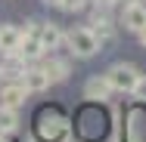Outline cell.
<instances>
[{
	"instance_id": "d6986e66",
	"label": "cell",
	"mask_w": 146,
	"mask_h": 142,
	"mask_svg": "<svg viewBox=\"0 0 146 142\" xmlns=\"http://www.w3.org/2000/svg\"><path fill=\"white\" fill-rule=\"evenodd\" d=\"M44 3H47V6H59V0H44Z\"/></svg>"
},
{
	"instance_id": "8fae6325",
	"label": "cell",
	"mask_w": 146,
	"mask_h": 142,
	"mask_svg": "<svg viewBox=\"0 0 146 142\" xmlns=\"http://www.w3.org/2000/svg\"><path fill=\"white\" fill-rule=\"evenodd\" d=\"M25 99H28V90L22 84H9V86H3V93H0V105L3 108H22L25 105Z\"/></svg>"
},
{
	"instance_id": "e0dca14e",
	"label": "cell",
	"mask_w": 146,
	"mask_h": 142,
	"mask_svg": "<svg viewBox=\"0 0 146 142\" xmlns=\"http://www.w3.org/2000/svg\"><path fill=\"white\" fill-rule=\"evenodd\" d=\"M93 3H96V6H106V9H109V6H115L118 0H93Z\"/></svg>"
},
{
	"instance_id": "4fadbf2b",
	"label": "cell",
	"mask_w": 146,
	"mask_h": 142,
	"mask_svg": "<svg viewBox=\"0 0 146 142\" xmlns=\"http://www.w3.org/2000/svg\"><path fill=\"white\" fill-rule=\"evenodd\" d=\"M16 127H19L16 108H3V105H0V133H13Z\"/></svg>"
},
{
	"instance_id": "8992f818",
	"label": "cell",
	"mask_w": 146,
	"mask_h": 142,
	"mask_svg": "<svg viewBox=\"0 0 146 142\" xmlns=\"http://www.w3.org/2000/svg\"><path fill=\"white\" fill-rule=\"evenodd\" d=\"M28 65L31 62H25L19 53H9V56H3V62H0V77H6V80H22V74H25Z\"/></svg>"
},
{
	"instance_id": "52a82bcc",
	"label": "cell",
	"mask_w": 146,
	"mask_h": 142,
	"mask_svg": "<svg viewBox=\"0 0 146 142\" xmlns=\"http://www.w3.org/2000/svg\"><path fill=\"white\" fill-rule=\"evenodd\" d=\"M22 28H16V25H0V53L3 56H9V53H19V46H22Z\"/></svg>"
},
{
	"instance_id": "ac0fdd59",
	"label": "cell",
	"mask_w": 146,
	"mask_h": 142,
	"mask_svg": "<svg viewBox=\"0 0 146 142\" xmlns=\"http://www.w3.org/2000/svg\"><path fill=\"white\" fill-rule=\"evenodd\" d=\"M137 37H140V43H143V46H146V28L140 31V34H137Z\"/></svg>"
},
{
	"instance_id": "2e32d148",
	"label": "cell",
	"mask_w": 146,
	"mask_h": 142,
	"mask_svg": "<svg viewBox=\"0 0 146 142\" xmlns=\"http://www.w3.org/2000/svg\"><path fill=\"white\" fill-rule=\"evenodd\" d=\"M131 93H134V99H137V102H146V77H143V74L137 77V84H134Z\"/></svg>"
},
{
	"instance_id": "3957f363",
	"label": "cell",
	"mask_w": 146,
	"mask_h": 142,
	"mask_svg": "<svg viewBox=\"0 0 146 142\" xmlns=\"http://www.w3.org/2000/svg\"><path fill=\"white\" fill-rule=\"evenodd\" d=\"M37 133L44 136L47 142H65L68 139V124H65V117H59L56 111L53 114H40V120H37Z\"/></svg>"
},
{
	"instance_id": "9c48e42d",
	"label": "cell",
	"mask_w": 146,
	"mask_h": 142,
	"mask_svg": "<svg viewBox=\"0 0 146 142\" xmlns=\"http://www.w3.org/2000/svg\"><path fill=\"white\" fill-rule=\"evenodd\" d=\"M37 40L44 43V50H56L59 43H62V31H59V25H53V22H37Z\"/></svg>"
},
{
	"instance_id": "7a4b0ae2",
	"label": "cell",
	"mask_w": 146,
	"mask_h": 142,
	"mask_svg": "<svg viewBox=\"0 0 146 142\" xmlns=\"http://www.w3.org/2000/svg\"><path fill=\"white\" fill-rule=\"evenodd\" d=\"M137 77H140V71H137L134 65H124V62H118V65H112V68L106 71L109 86H112V90H118V93H131V90H134V84H137Z\"/></svg>"
},
{
	"instance_id": "6da1fadb",
	"label": "cell",
	"mask_w": 146,
	"mask_h": 142,
	"mask_svg": "<svg viewBox=\"0 0 146 142\" xmlns=\"http://www.w3.org/2000/svg\"><path fill=\"white\" fill-rule=\"evenodd\" d=\"M62 43L75 53L78 59H90L100 53V40H96V34H93V28H72L65 37H62Z\"/></svg>"
},
{
	"instance_id": "277c9868",
	"label": "cell",
	"mask_w": 146,
	"mask_h": 142,
	"mask_svg": "<svg viewBox=\"0 0 146 142\" xmlns=\"http://www.w3.org/2000/svg\"><path fill=\"white\" fill-rule=\"evenodd\" d=\"M121 25L131 31V34H140V31L146 28V6L137 3V0H131V3L124 6V12H121Z\"/></svg>"
},
{
	"instance_id": "5b68a950",
	"label": "cell",
	"mask_w": 146,
	"mask_h": 142,
	"mask_svg": "<svg viewBox=\"0 0 146 142\" xmlns=\"http://www.w3.org/2000/svg\"><path fill=\"white\" fill-rule=\"evenodd\" d=\"M40 71L50 77V84H62V80H68V74H72L68 62H65V59H56V56H40Z\"/></svg>"
},
{
	"instance_id": "30bf717a",
	"label": "cell",
	"mask_w": 146,
	"mask_h": 142,
	"mask_svg": "<svg viewBox=\"0 0 146 142\" xmlns=\"http://www.w3.org/2000/svg\"><path fill=\"white\" fill-rule=\"evenodd\" d=\"M109 96H112V86L106 80V74L103 77H90L84 84V99H90V102H106Z\"/></svg>"
},
{
	"instance_id": "9a60e30c",
	"label": "cell",
	"mask_w": 146,
	"mask_h": 142,
	"mask_svg": "<svg viewBox=\"0 0 146 142\" xmlns=\"http://www.w3.org/2000/svg\"><path fill=\"white\" fill-rule=\"evenodd\" d=\"M84 3H87V0H59V9H65V12H81Z\"/></svg>"
},
{
	"instance_id": "5bb4252c",
	"label": "cell",
	"mask_w": 146,
	"mask_h": 142,
	"mask_svg": "<svg viewBox=\"0 0 146 142\" xmlns=\"http://www.w3.org/2000/svg\"><path fill=\"white\" fill-rule=\"evenodd\" d=\"M127 133H131V139H127V142H143V114H140V111L131 114V127H127Z\"/></svg>"
},
{
	"instance_id": "7c38bea8",
	"label": "cell",
	"mask_w": 146,
	"mask_h": 142,
	"mask_svg": "<svg viewBox=\"0 0 146 142\" xmlns=\"http://www.w3.org/2000/svg\"><path fill=\"white\" fill-rule=\"evenodd\" d=\"M19 56L25 59V62H37L40 56H47V50H44V43L37 40V34H25V37H22Z\"/></svg>"
},
{
	"instance_id": "ba28073f",
	"label": "cell",
	"mask_w": 146,
	"mask_h": 142,
	"mask_svg": "<svg viewBox=\"0 0 146 142\" xmlns=\"http://www.w3.org/2000/svg\"><path fill=\"white\" fill-rule=\"evenodd\" d=\"M22 86H25L28 93H44V90L50 86V77L40 71V65H28L25 74H22Z\"/></svg>"
}]
</instances>
